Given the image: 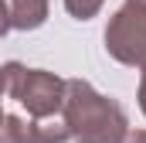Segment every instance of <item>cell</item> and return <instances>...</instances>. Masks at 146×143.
Instances as JSON below:
<instances>
[{
    "label": "cell",
    "instance_id": "1",
    "mask_svg": "<svg viewBox=\"0 0 146 143\" xmlns=\"http://www.w3.org/2000/svg\"><path fill=\"white\" fill-rule=\"evenodd\" d=\"M61 119L75 143H122L129 133V116L115 99L92 89L85 78L65 82Z\"/></svg>",
    "mask_w": 146,
    "mask_h": 143
},
{
    "label": "cell",
    "instance_id": "2",
    "mask_svg": "<svg viewBox=\"0 0 146 143\" xmlns=\"http://www.w3.org/2000/svg\"><path fill=\"white\" fill-rule=\"evenodd\" d=\"M0 78H3V96L17 99L34 119H51L54 112H61L65 78H58L54 72L24 68L21 61H7L0 68Z\"/></svg>",
    "mask_w": 146,
    "mask_h": 143
},
{
    "label": "cell",
    "instance_id": "3",
    "mask_svg": "<svg viewBox=\"0 0 146 143\" xmlns=\"http://www.w3.org/2000/svg\"><path fill=\"white\" fill-rule=\"evenodd\" d=\"M106 51L126 68H146V7L122 3L106 24Z\"/></svg>",
    "mask_w": 146,
    "mask_h": 143
},
{
    "label": "cell",
    "instance_id": "4",
    "mask_svg": "<svg viewBox=\"0 0 146 143\" xmlns=\"http://www.w3.org/2000/svg\"><path fill=\"white\" fill-rule=\"evenodd\" d=\"M48 21V0H10V27L37 31Z\"/></svg>",
    "mask_w": 146,
    "mask_h": 143
},
{
    "label": "cell",
    "instance_id": "5",
    "mask_svg": "<svg viewBox=\"0 0 146 143\" xmlns=\"http://www.w3.org/2000/svg\"><path fill=\"white\" fill-rule=\"evenodd\" d=\"M37 123V140L41 143H68L72 140V133H68V126H65V119H34Z\"/></svg>",
    "mask_w": 146,
    "mask_h": 143
},
{
    "label": "cell",
    "instance_id": "6",
    "mask_svg": "<svg viewBox=\"0 0 146 143\" xmlns=\"http://www.w3.org/2000/svg\"><path fill=\"white\" fill-rule=\"evenodd\" d=\"M102 7H106V0H65V10L72 14L75 21H88V17H95Z\"/></svg>",
    "mask_w": 146,
    "mask_h": 143
},
{
    "label": "cell",
    "instance_id": "7",
    "mask_svg": "<svg viewBox=\"0 0 146 143\" xmlns=\"http://www.w3.org/2000/svg\"><path fill=\"white\" fill-rule=\"evenodd\" d=\"M10 31V3L7 0H0V37Z\"/></svg>",
    "mask_w": 146,
    "mask_h": 143
},
{
    "label": "cell",
    "instance_id": "8",
    "mask_svg": "<svg viewBox=\"0 0 146 143\" xmlns=\"http://www.w3.org/2000/svg\"><path fill=\"white\" fill-rule=\"evenodd\" d=\"M122 143H146V130H129Z\"/></svg>",
    "mask_w": 146,
    "mask_h": 143
},
{
    "label": "cell",
    "instance_id": "9",
    "mask_svg": "<svg viewBox=\"0 0 146 143\" xmlns=\"http://www.w3.org/2000/svg\"><path fill=\"white\" fill-rule=\"evenodd\" d=\"M139 109L146 116V68H143V78H139Z\"/></svg>",
    "mask_w": 146,
    "mask_h": 143
},
{
    "label": "cell",
    "instance_id": "10",
    "mask_svg": "<svg viewBox=\"0 0 146 143\" xmlns=\"http://www.w3.org/2000/svg\"><path fill=\"white\" fill-rule=\"evenodd\" d=\"M126 3H136V7H146V0H126Z\"/></svg>",
    "mask_w": 146,
    "mask_h": 143
},
{
    "label": "cell",
    "instance_id": "11",
    "mask_svg": "<svg viewBox=\"0 0 146 143\" xmlns=\"http://www.w3.org/2000/svg\"><path fill=\"white\" fill-rule=\"evenodd\" d=\"M0 99H3V78H0Z\"/></svg>",
    "mask_w": 146,
    "mask_h": 143
}]
</instances>
